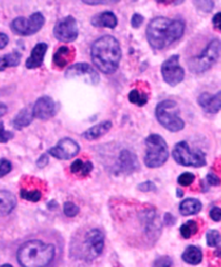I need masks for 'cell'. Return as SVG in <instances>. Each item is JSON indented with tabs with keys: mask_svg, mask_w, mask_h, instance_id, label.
<instances>
[{
	"mask_svg": "<svg viewBox=\"0 0 221 267\" xmlns=\"http://www.w3.org/2000/svg\"><path fill=\"white\" fill-rule=\"evenodd\" d=\"M185 23L181 19L156 17L148 24L146 36L149 45L156 50L169 48L185 33Z\"/></svg>",
	"mask_w": 221,
	"mask_h": 267,
	"instance_id": "obj_1",
	"label": "cell"
},
{
	"mask_svg": "<svg viewBox=\"0 0 221 267\" xmlns=\"http://www.w3.org/2000/svg\"><path fill=\"white\" fill-rule=\"evenodd\" d=\"M92 61L95 67L106 74L117 71L121 60V48L119 41L113 36L98 38L91 49Z\"/></svg>",
	"mask_w": 221,
	"mask_h": 267,
	"instance_id": "obj_2",
	"label": "cell"
},
{
	"mask_svg": "<svg viewBox=\"0 0 221 267\" xmlns=\"http://www.w3.org/2000/svg\"><path fill=\"white\" fill-rule=\"evenodd\" d=\"M55 256L52 244L41 240H29L23 243L17 250V262L24 267H44L50 265Z\"/></svg>",
	"mask_w": 221,
	"mask_h": 267,
	"instance_id": "obj_3",
	"label": "cell"
},
{
	"mask_svg": "<svg viewBox=\"0 0 221 267\" xmlns=\"http://www.w3.org/2000/svg\"><path fill=\"white\" fill-rule=\"evenodd\" d=\"M156 115L159 123L168 131L177 133L183 130L185 122L179 116L178 105L175 100L167 99L161 101L157 106Z\"/></svg>",
	"mask_w": 221,
	"mask_h": 267,
	"instance_id": "obj_4",
	"label": "cell"
},
{
	"mask_svg": "<svg viewBox=\"0 0 221 267\" xmlns=\"http://www.w3.org/2000/svg\"><path fill=\"white\" fill-rule=\"evenodd\" d=\"M221 53V41L219 39L212 40L200 54L192 57L188 61V66L193 73H203L211 69L218 60Z\"/></svg>",
	"mask_w": 221,
	"mask_h": 267,
	"instance_id": "obj_5",
	"label": "cell"
},
{
	"mask_svg": "<svg viewBox=\"0 0 221 267\" xmlns=\"http://www.w3.org/2000/svg\"><path fill=\"white\" fill-rule=\"evenodd\" d=\"M146 143V156L145 164L149 168L161 167L169 158V147L163 138L158 134L148 136L145 140Z\"/></svg>",
	"mask_w": 221,
	"mask_h": 267,
	"instance_id": "obj_6",
	"label": "cell"
},
{
	"mask_svg": "<svg viewBox=\"0 0 221 267\" xmlns=\"http://www.w3.org/2000/svg\"><path fill=\"white\" fill-rule=\"evenodd\" d=\"M173 157L181 166L202 167L206 165V155L201 150H192L186 141H180L174 147Z\"/></svg>",
	"mask_w": 221,
	"mask_h": 267,
	"instance_id": "obj_7",
	"label": "cell"
},
{
	"mask_svg": "<svg viewBox=\"0 0 221 267\" xmlns=\"http://www.w3.org/2000/svg\"><path fill=\"white\" fill-rule=\"evenodd\" d=\"M105 244V237L102 231L97 229H92L83 237V241L81 243V254L84 261L91 262L97 259L99 255L103 253Z\"/></svg>",
	"mask_w": 221,
	"mask_h": 267,
	"instance_id": "obj_8",
	"label": "cell"
},
{
	"mask_svg": "<svg viewBox=\"0 0 221 267\" xmlns=\"http://www.w3.org/2000/svg\"><path fill=\"white\" fill-rule=\"evenodd\" d=\"M44 25V16L40 12L31 14L29 17L20 16L11 22V30L19 36H31L42 28Z\"/></svg>",
	"mask_w": 221,
	"mask_h": 267,
	"instance_id": "obj_9",
	"label": "cell"
},
{
	"mask_svg": "<svg viewBox=\"0 0 221 267\" xmlns=\"http://www.w3.org/2000/svg\"><path fill=\"white\" fill-rule=\"evenodd\" d=\"M161 72L163 80L171 87H176L185 78V70L179 65V56L173 55L162 64Z\"/></svg>",
	"mask_w": 221,
	"mask_h": 267,
	"instance_id": "obj_10",
	"label": "cell"
},
{
	"mask_svg": "<svg viewBox=\"0 0 221 267\" xmlns=\"http://www.w3.org/2000/svg\"><path fill=\"white\" fill-rule=\"evenodd\" d=\"M54 36L62 42H72L78 37V24L73 16H66L54 27Z\"/></svg>",
	"mask_w": 221,
	"mask_h": 267,
	"instance_id": "obj_11",
	"label": "cell"
},
{
	"mask_svg": "<svg viewBox=\"0 0 221 267\" xmlns=\"http://www.w3.org/2000/svg\"><path fill=\"white\" fill-rule=\"evenodd\" d=\"M65 77L67 79H83L84 82L91 85H96L99 82L98 73L86 63H78L71 65L66 70Z\"/></svg>",
	"mask_w": 221,
	"mask_h": 267,
	"instance_id": "obj_12",
	"label": "cell"
},
{
	"mask_svg": "<svg viewBox=\"0 0 221 267\" xmlns=\"http://www.w3.org/2000/svg\"><path fill=\"white\" fill-rule=\"evenodd\" d=\"M80 151V147L75 140L70 138H63L59 141V143L51 148L49 150V154L58 159H70L75 157Z\"/></svg>",
	"mask_w": 221,
	"mask_h": 267,
	"instance_id": "obj_13",
	"label": "cell"
},
{
	"mask_svg": "<svg viewBox=\"0 0 221 267\" xmlns=\"http://www.w3.org/2000/svg\"><path fill=\"white\" fill-rule=\"evenodd\" d=\"M32 112H34L35 117L39 120H49L53 117L58 112L57 104L48 96H42L35 102L32 107Z\"/></svg>",
	"mask_w": 221,
	"mask_h": 267,
	"instance_id": "obj_14",
	"label": "cell"
},
{
	"mask_svg": "<svg viewBox=\"0 0 221 267\" xmlns=\"http://www.w3.org/2000/svg\"><path fill=\"white\" fill-rule=\"evenodd\" d=\"M117 169L120 174L124 175H130L136 172L138 169V161L135 153L126 150V149L121 151L119 154Z\"/></svg>",
	"mask_w": 221,
	"mask_h": 267,
	"instance_id": "obj_15",
	"label": "cell"
},
{
	"mask_svg": "<svg viewBox=\"0 0 221 267\" xmlns=\"http://www.w3.org/2000/svg\"><path fill=\"white\" fill-rule=\"evenodd\" d=\"M197 102L202 107L204 111L215 114L221 110V91L215 95L203 93L198 96Z\"/></svg>",
	"mask_w": 221,
	"mask_h": 267,
	"instance_id": "obj_16",
	"label": "cell"
},
{
	"mask_svg": "<svg viewBox=\"0 0 221 267\" xmlns=\"http://www.w3.org/2000/svg\"><path fill=\"white\" fill-rule=\"evenodd\" d=\"M48 51V45L44 44V42H40L37 44L34 49L31 50L30 56L26 60V68L28 69H36L39 68L44 60V56H46V53Z\"/></svg>",
	"mask_w": 221,
	"mask_h": 267,
	"instance_id": "obj_17",
	"label": "cell"
},
{
	"mask_svg": "<svg viewBox=\"0 0 221 267\" xmlns=\"http://www.w3.org/2000/svg\"><path fill=\"white\" fill-rule=\"evenodd\" d=\"M91 24L94 27H98V28L106 27V28L114 29L118 25V18L114 12L106 11L93 16L91 19Z\"/></svg>",
	"mask_w": 221,
	"mask_h": 267,
	"instance_id": "obj_18",
	"label": "cell"
},
{
	"mask_svg": "<svg viewBox=\"0 0 221 267\" xmlns=\"http://www.w3.org/2000/svg\"><path fill=\"white\" fill-rule=\"evenodd\" d=\"M113 127V123L110 121H104L98 123L94 126H92L91 128H88L87 131H85L83 133V138L86 140H96L98 138L103 137L104 135H106Z\"/></svg>",
	"mask_w": 221,
	"mask_h": 267,
	"instance_id": "obj_19",
	"label": "cell"
},
{
	"mask_svg": "<svg viewBox=\"0 0 221 267\" xmlns=\"http://www.w3.org/2000/svg\"><path fill=\"white\" fill-rule=\"evenodd\" d=\"M73 56H75L73 49L63 46L55 52V54L53 56V64L58 68H64L73 59Z\"/></svg>",
	"mask_w": 221,
	"mask_h": 267,
	"instance_id": "obj_20",
	"label": "cell"
},
{
	"mask_svg": "<svg viewBox=\"0 0 221 267\" xmlns=\"http://www.w3.org/2000/svg\"><path fill=\"white\" fill-rule=\"evenodd\" d=\"M16 207V197L8 191H0V216H8Z\"/></svg>",
	"mask_w": 221,
	"mask_h": 267,
	"instance_id": "obj_21",
	"label": "cell"
},
{
	"mask_svg": "<svg viewBox=\"0 0 221 267\" xmlns=\"http://www.w3.org/2000/svg\"><path fill=\"white\" fill-rule=\"evenodd\" d=\"M34 112H32V108H24L22 109L15 116L12 121V125L17 131L23 130V128L27 127L31 124L32 120H34Z\"/></svg>",
	"mask_w": 221,
	"mask_h": 267,
	"instance_id": "obj_22",
	"label": "cell"
},
{
	"mask_svg": "<svg viewBox=\"0 0 221 267\" xmlns=\"http://www.w3.org/2000/svg\"><path fill=\"white\" fill-rule=\"evenodd\" d=\"M202 204L201 201L195 198H187L179 205V211L182 216H193L201 211Z\"/></svg>",
	"mask_w": 221,
	"mask_h": 267,
	"instance_id": "obj_23",
	"label": "cell"
},
{
	"mask_svg": "<svg viewBox=\"0 0 221 267\" xmlns=\"http://www.w3.org/2000/svg\"><path fill=\"white\" fill-rule=\"evenodd\" d=\"M182 260L188 264L197 265L203 260V253L200 248L195 245H189L182 253Z\"/></svg>",
	"mask_w": 221,
	"mask_h": 267,
	"instance_id": "obj_24",
	"label": "cell"
},
{
	"mask_svg": "<svg viewBox=\"0 0 221 267\" xmlns=\"http://www.w3.org/2000/svg\"><path fill=\"white\" fill-rule=\"evenodd\" d=\"M22 55L19 52H12L0 57V71H4L7 68L16 67L20 65Z\"/></svg>",
	"mask_w": 221,
	"mask_h": 267,
	"instance_id": "obj_25",
	"label": "cell"
},
{
	"mask_svg": "<svg viewBox=\"0 0 221 267\" xmlns=\"http://www.w3.org/2000/svg\"><path fill=\"white\" fill-rule=\"evenodd\" d=\"M93 164L91 162H83L80 158L76 161L70 166V172L75 175H80L81 177H86L91 174L93 170Z\"/></svg>",
	"mask_w": 221,
	"mask_h": 267,
	"instance_id": "obj_26",
	"label": "cell"
},
{
	"mask_svg": "<svg viewBox=\"0 0 221 267\" xmlns=\"http://www.w3.org/2000/svg\"><path fill=\"white\" fill-rule=\"evenodd\" d=\"M197 231H198V225H197V223L193 220H189L188 222L183 223L180 227V235L185 239L191 238V236L195 235L197 233Z\"/></svg>",
	"mask_w": 221,
	"mask_h": 267,
	"instance_id": "obj_27",
	"label": "cell"
},
{
	"mask_svg": "<svg viewBox=\"0 0 221 267\" xmlns=\"http://www.w3.org/2000/svg\"><path fill=\"white\" fill-rule=\"evenodd\" d=\"M128 100L132 104L142 107L148 102V95L146 93L139 92L138 90H132L128 94Z\"/></svg>",
	"mask_w": 221,
	"mask_h": 267,
	"instance_id": "obj_28",
	"label": "cell"
},
{
	"mask_svg": "<svg viewBox=\"0 0 221 267\" xmlns=\"http://www.w3.org/2000/svg\"><path fill=\"white\" fill-rule=\"evenodd\" d=\"M20 194H21L22 198L25 199V200H28V201H31V202H37L42 197L41 192L38 191V190L28 191V190H24L23 189V190H21Z\"/></svg>",
	"mask_w": 221,
	"mask_h": 267,
	"instance_id": "obj_29",
	"label": "cell"
},
{
	"mask_svg": "<svg viewBox=\"0 0 221 267\" xmlns=\"http://www.w3.org/2000/svg\"><path fill=\"white\" fill-rule=\"evenodd\" d=\"M221 241V235L218 231L211 230L206 233V242L209 247H217Z\"/></svg>",
	"mask_w": 221,
	"mask_h": 267,
	"instance_id": "obj_30",
	"label": "cell"
},
{
	"mask_svg": "<svg viewBox=\"0 0 221 267\" xmlns=\"http://www.w3.org/2000/svg\"><path fill=\"white\" fill-rule=\"evenodd\" d=\"M194 5L202 12H211L215 7L213 0H194Z\"/></svg>",
	"mask_w": 221,
	"mask_h": 267,
	"instance_id": "obj_31",
	"label": "cell"
},
{
	"mask_svg": "<svg viewBox=\"0 0 221 267\" xmlns=\"http://www.w3.org/2000/svg\"><path fill=\"white\" fill-rule=\"evenodd\" d=\"M79 211H80V208L76 204H73L72 201H67L64 204V213L66 217L73 218L78 215Z\"/></svg>",
	"mask_w": 221,
	"mask_h": 267,
	"instance_id": "obj_32",
	"label": "cell"
},
{
	"mask_svg": "<svg viewBox=\"0 0 221 267\" xmlns=\"http://www.w3.org/2000/svg\"><path fill=\"white\" fill-rule=\"evenodd\" d=\"M194 180L195 176L192 173H183L177 179V182L182 187H189L194 182Z\"/></svg>",
	"mask_w": 221,
	"mask_h": 267,
	"instance_id": "obj_33",
	"label": "cell"
},
{
	"mask_svg": "<svg viewBox=\"0 0 221 267\" xmlns=\"http://www.w3.org/2000/svg\"><path fill=\"white\" fill-rule=\"evenodd\" d=\"M11 170H12V163L6 158L0 159V178L10 174Z\"/></svg>",
	"mask_w": 221,
	"mask_h": 267,
	"instance_id": "obj_34",
	"label": "cell"
},
{
	"mask_svg": "<svg viewBox=\"0 0 221 267\" xmlns=\"http://www.w3.org/2000/svg\"><path fill=\"white\" fill-rule=\"evenodd\" d=\"M13 137H14V135L11 132L6 131L5 126H4V123L0 122V142L7 143L8 141H10L11 139H12Z\"/></svg>",
	"mask_w": 221,
	"mask_h": 267,
	"instance_id": "obj_35",
	"label": "cell"
},
{
	"mask_svg": "<svg viewBox=\"0 0 221 267\" xmlns=\"http://www.w3.org/2000/svg\"><path fill=\"white\" fill-rule=\"evenodd\" d=\"M138 190L141 192H153L157 190V187L151 181H146V182H142L138 186Z\"/></svg>",
	"mask_w": 221,
	"mask_h": 267,
	"instance_id": "obj_36",
	"label": "cell"
},
{
	"mask_svg": "<svg viewBox=\"0 0 221 267\" xmlns=\"http://www.w3.org/2000/svg\"><path fill=\"white\" fill-rule=\"evenodd\" d=\"M82 2L86 5H90V6H97V5L115 4V3H118L119 0H82Z\"/></svg>",
	"mask_w": 221,
	"mask_h": 267,
	"instance_id": "obj_37",
	"label": "cell"
},
{
	"mask_svg": "<svg viewBox=\"0 0 221 267\" xmlns=\"http://www.w3.org/2000/svg\"><path fill=\"white\" fill-rule=\"evenodd\" d=\"M142 23H143V16H142V15H140V14H138V13H135L134 15L132 16L131 24H132V26L134 27V28L140 27V26L142 25Z\"/></svg>",
	"mask_w": 221,
	"mask_h": 267,
	"instance_id": "obj_38",
	"label": "cell"
},
{
	"mask_svg": "<svg viewBox=\"0 0 221 267\" xmlns=\"http://www.w3.org/2000/svg\"><path fill=\"white\" fill-rule=\"evenodd\" d=\"M173 261L169 256H164V258H159L156 262L153 263V266H172Z\"/></svg>",
	"mask_w": 221,
	"mask_h": 267,
	"instance_id": "obj_39",
	"label": "cell"
},
{
	"mask_svg": "<svg viewBox=\"0 0 221 267\" xmlns=\"http://www.w3.org/2000/svg\"><path fill=\"white\" fill-rule=\"evenodd\" d=\"M209 216L215 221V222H219L221 221V208L219 207H213L211 209V212H209Z\"/></svg>",
	"mask_w": 221,
	"mask_h": 267,
	"instance_id": "obj_40",
	"label": "cell"
},
{
	"mask_svg": "<svg viewBox=\"0 0 221 267\" xmlns=\"http://www.w3.org/2000/svg\"><path fill=\"white\" fill-rule=\"evenodd\" d=\"M206 180H207L208 184L214 186V187H217V186H219V184L221 183V181H220L219 177H217V176L214 175V174H208L207 177H206Z\"/></svg>",
	"mask_w": 221,
	"mask_h": 267,
	"instance_id": "obj_41",
	"label": "cell"
},
{
	"mask_svg": "<svg viewBox=\"0 0 221 267\" xmlns=\"http://www.w3.org/2000/svg\"><path fill=\"white\" fill-rule=\"evenodd\" d=\"M163 223L165 224V225L171 227V225H174V224L176 223V219H175V217L172 215V213L167 212V213H165V215H164Z\"/></svg>",
	"mask_w": 221,
	"mask_h": 267,
	"instance_id": "obj_42",
	"label": "cell"
},
{
	"mask_svg": "<svg viewBox=\"0 0 221 267\" xmlns=\"http://www.w3.org/2000/svg\"><path fill=\"white\" fill-rule=\"evenodd\" d=\"M48 163H49V157L46 154H43L39 157V159L37 161V166L39 168H44L48 165Z\"/></svg>",
	"mask_w": 221,
	"mask_h": 267,
	"instance_id": "obj_43",
	"label": "cell"
},
{
	"mask_svg": "<svg viewBox=\"0 0 221 267\" xmlns=\"http://www.w3.org/2000/svg\"><path fill=\"white\" fill-rule=\"evenodd\" d=\"M213 25L215 28L221 31V12H218L213 17Z\"/></svg>",
	"mask_w": 221,
	"mask_h": 267,
	"instance_id": "obj_44",
	"label": "cell"
},
{
	"mask_svg": "<svg viewBox=\"0 0 221 267\" xmlns=\"http://www.w3.org/2000/svg\"><path fill=\"white\" fill-rule=\"evenodd\" d=\"M8 44H9V37L4 33H0V50L6 48Z\"/></svg>",
	"mask_w": 221,
	"mask_h": 267,
	"instance_id": "obj_45",
	"label": "cell"
},
{
	"mask_svg": "<svg viewBox=\"0 0 221 267\" xmlns=\"http://www.w3.org/2000/svg\"><path fill=\"white\" fill-rule=\"evenodd\" d=\"M160 4H165V5H180L182 4L185 0H157Z\"/></svg>",
	"mask_w": 221,
	"mask_h": 267,
	"instance_id": "obj_46",
	"label": "cell"
},
{
	"mask_svg": "<svg viewBox=\"0 0 221 267\" xmlns=\"http://www.w3.org/2000/svg\"><path fill=\"white\" fill-rule=\"evenodd\" d=\"M8 112V107L4 102H0V117H3Z\"/></svg>",
	"mask_w": 221,
	"mask_h": 267,
	"instance_id": "obj_47",
	"label": "cell"
},
{
	"mask_svg": "<svg viewBox=\"0 0 221 267\" xmlns=\"http://www.w3.org/2000/svg\"><path fill=\"white\" fill-rule=\"evenodd\" d=\"M182 195H183V192L180 191V190H177V196L182 197Z\"/></svg>",
	"mask_w": 221,
	"mask_h": 267,
	"instance_id": "obj_48",
	"label": "cell"
},
{
	"mask_svg": "<svg viewBox=\"0 0 221 267\" xmlns=\"http://www.w3.org/2000/svg\"><path fill=\"white\" fill-rule=\"evenodd\" d=\"M215 254H216L217 256H219V258H221V248H219V249L215 252Z\"/></svg>",
	"mask_w": 221,
	"mask_h": 267,
	"instance_id": "obj_49",
	"label": "cell"
},
{
	"mask_svg": "<svg viewBox=\"0 0 221 267\" xmlns=\"http://www.w3.org/2000/svg\"><path fill=\"white\" fill-rule=\"evenodd\" d=\"M7 266L11 267V266H12V265H10V264H4V265H2V267H7Z\"/></svg>",
	"mask_w": 221,
	"mask_h": 267,
	"instance_id": "obj_50",
	"label": "cell"
}]
</instances>
